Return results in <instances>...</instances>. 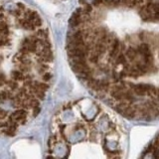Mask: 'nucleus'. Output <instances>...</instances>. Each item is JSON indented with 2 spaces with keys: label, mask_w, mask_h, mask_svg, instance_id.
I'll return each instance as SVG.
<instances>
[{
  "label": "nucleus",
  "mask_w": 159,
  "mask_h": 159,
  "mask_svg": "<svg viewBox=\"0 0 159 159\" xmlns=\"http://www.w3.org/2000/svg\"><path fill=\"white\" fill-rule=\"evenodd\" d=\"M66 52L93 98L130 120L159 119V0H79Z\"/></svg>",
  "instance_id": "nucleus-1"
},
{
  "label": "nucleus",
  "mask_w": 159,
  "mask_h": 159,
  "mask_svg": "<svg viewBox=\"0 0 159 159\" xmlns=\"http://www.w3.org/2000/svg\"><path fill=\"white\" fill-rule=\"evenodd\" d=\"M55 49L47 22L20 0L0 2V136L36 118L52 88Z\"/></svg>",
  "instance_id": "nucleus-2"
},
{
  "label": "nucleus",
  "mask_w": 159,
  "mask_h": 159,
  "mask_svg": "<svg viewBox=\"0 0 159 159\" xmlns=\"http://www.w3.org/2000/svg\"><path fill=\"white\" fill-rule=\"evenodd\" d=\"M119 114L96 98L63 104L52 118L48 155L56 158H122L127 135Z\"/></svg>",
  "instance_id": "nucleus-3"
},
{
  "label": "nucleus",
  "mask_w": 159,
  "mask_h": 159,
  "mask_svg": "<svg viewBox=\"0 0 159 159\" xmlns=\"http://www.w3.org/2000/svg\"><path fill=\"white\" fill-rule=\"evenodd\" d=\"M142 157H150V158H159V133L154 138V140L149 144L147 149L144 151Z\"/></svg>",
  "instance_id": "nucleus-4"
}]
</instances>
